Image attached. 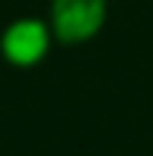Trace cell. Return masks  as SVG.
I'll use <instances>...</instances> for the list:
<instances>
[{"label":"cell","instance_id":"1","mask_svg":"<svg viewBox=\"0 0 153 156\" xmlns=\"http://www.w3.org/2000/svg\"><path fill=\"white\" fill-rule=\"evenodd\" d=\"M105 19V0H54L51 26L64 45H80L93 38Z\"/></svg>","mask_w":153,"mask_h":156},{"label":"cell","instance_id":"2","mask_svg":"<svg viewBox=\"0 0 153 156\" xmlns=\"http://www.w3.org/2000/svg\"><path fill=\"white\" fill-rule=\"evenodd\" d=\"M45 48H48V32L38 19H19L3 32V58L19 67L35 64L45 54Z\"/></svg>","mask_w":153,"mask_h":156}]
</instances>
